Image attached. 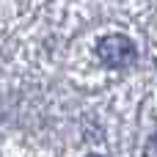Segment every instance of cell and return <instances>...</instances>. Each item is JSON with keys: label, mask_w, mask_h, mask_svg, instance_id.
I'll return each mask as SVG.
<instances>
[{"label": "cell", "mask_w": 157, "mask_h": 157, "mask_svg": "<svg viewBox=\"0 0 157 157\" xmlns=\"http://www.w3.org/2000/svg\"><path fill=\"white\" fill-rule=\"evenodd\" d=\"M97 55L105 66L110 69H121V66H130L135 61V44L127 39V36H119V33H110L99 41L97 47Z\"/></svg>", "instance_id": "cell-1"}, {"label": "cell", "mask_w": 157, "mask_h": 157, "mask_svg": "<svg viewBox=\"0 0 157 157\" xmlns=\"http://www.w3.org/2000/svg\"><path fill=\"white\" fill-rule=\"evenodd\" d=\"M88 157H99V155H88Z\"/></svg>", "instance_id": "cell-2"}]
</instances>
